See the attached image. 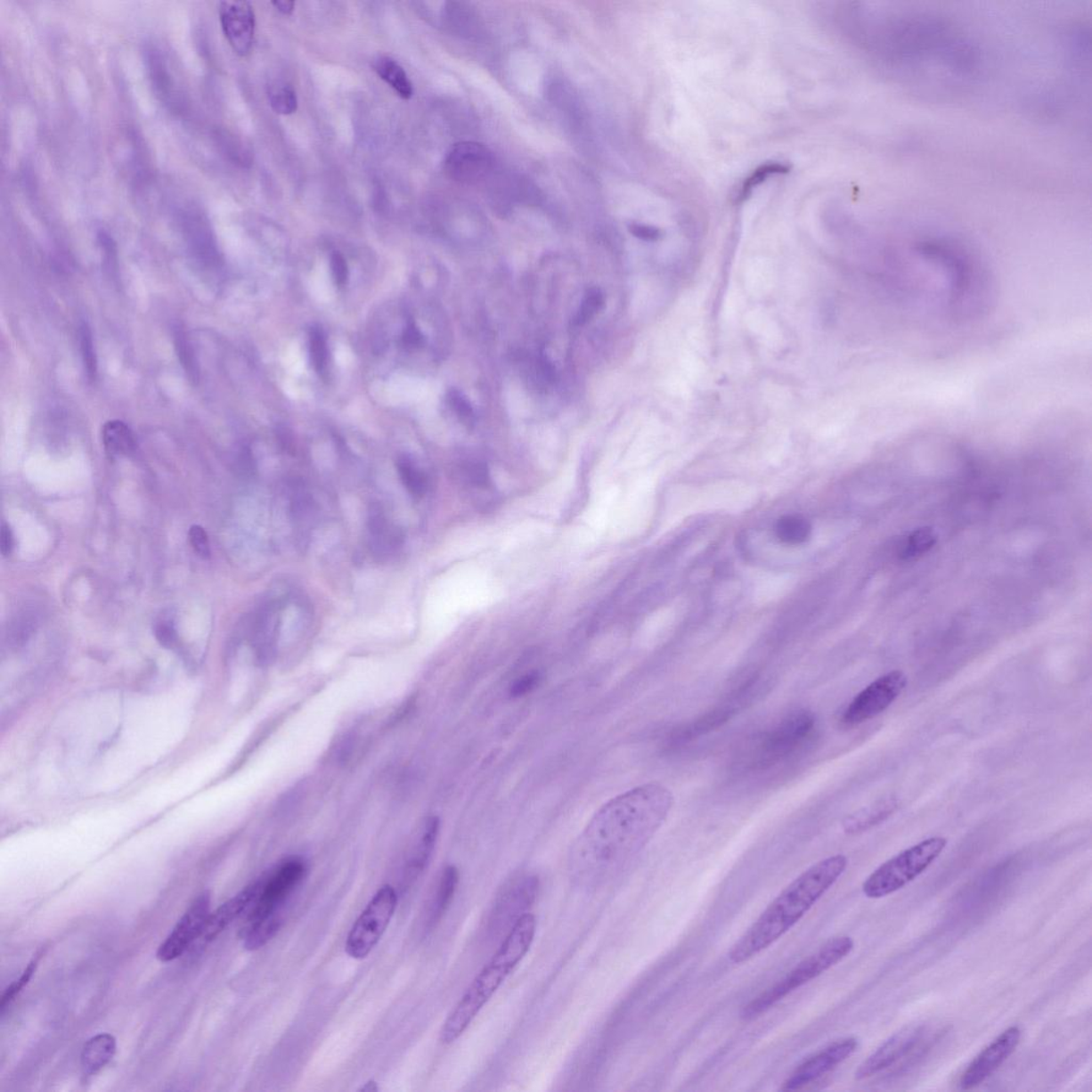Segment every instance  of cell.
Listing matches in <instances>:
<instances>
[{
  "mask_svg": "<svg viewBox=\"0 0 1092 1092\" xmlns=\"http://www.w3.org/2000/svg\"><path fill=\"white\" fill-rule=\"evenodd\" d=\"M673 803L672 793L657 783L645 784L609 800L572 847V879L583 888H598L615 878L661 828Z\"/></svg>",
  "mask_w": 1092,
  "mask_h": 1092,
  "instance_id": "cell-1",
  "label": "cell"
},
{
  "mask_svg": "<svg viewBox=\"0 0 1092 1092\" xmlns=\"http://www.w3.org/2000/svg\"><path fill=\"white\" fill-rule=\"evenodd\" d=\"M957 32L949 21L920 11H900L880 21L876 30L875 51L885 61L900 68L931 69L937 63L948 64L949 69L966 67L971 61L969 45L957 39Z\"/></svg>",
  "mask_w": 1092,
  "mask_h": 1092,
  "instance_id": "cell-2",
  "label": "cell"
},
{
  "mask_svg": "<svg viewBox=\"0 0 1092 1092\" xmlns=\"http://www.w3.org/2000/svg\"><path fill=\"white\" fill-rule=\"evenodd\" d=\"M848 859L835 855L811 867L788 884L729 951L740 965L769 949L807 915L844 874Z\"/></svg>",
  "mask_w": 1092,
  "mask_h": 1092,
  "instance_id": "cell-3",
  "label": "cell"
},
{
  "mask_svg": "<svg viewBox=\"0 0 1092 1092\" xmlns=\"http://www.w3.org/2000/svg\"><path fill=\"white\" fill-rule=\"evenodd\" d=\"M536 933L537 921L532 913H526L513 925L489 964L475 977L457 1006L448 1015L441 1031L443 1043L450 1045L455 1042L469 1029L531 949Z\"/></svg>",
  "mask_w": 1092,
  "mask_h": 1092,
  "instance_id": "cell-4",
  "label": "cell"
},
{
  "mask_svg": "<svg viewBox=\"0 0 1092 1092\" xmlns=\"http://www.w3.org/2000/svg\"><path fill=\"white\" fill-rule=\"evenodd\" d=\"M855 948V942L851 937L843 936L830 939L823 948L815 954L800 962L786 977L777 982L774 986L767 989L759 997L753 999L743 1009L742 1019L754 1020L770 1010L778 1002L782 1001L788 994L805 983L815 980L826 971L845 959Z\"/></svg>",
  "mask_w": 1092,
  "mask_h": 1092,
  "instance_id": "cell-5",
  "label": "cell"
},
{
  "mask_svg": "<svg viewBox=\"0 0 1092 1092\" xmlns=\"http://www.w3.org/2000/svg\"><path fill=\"white\" fill-rule=\"evenodd\" d=\"M946 845L945 837H929L891 858L864 881V895L878 900L905 888L936 861Z\"/></svg>",
  "mask_w": 1092,
  "mask_h": 1092,
  "instance_id": "cell-6",
  "label": "cell"
},
{
  "mask_svg": "<svg viewBox=\"0 0 1092 1092\" xmlns=\"http://www.w3.org/2000/svg\"><path fill=\"white\" fill-rule=\"evenodd\" d=\"M397 900L392 885L386 884L378 890L348 934L345 949L350 957L363 959L371 953L390 925Z\"/></svg>",
  "mask_w": 1092,
  "mask_h": 1092,
  "instance_id": "cell-7",
  "label": "cell"
},
{
  "mask_svg": "<svg viewBox=\"0 0 1092 1092\" xmlns=\"http://www.w3.org/2000/svg\"><path fill=\"white\" fill-rule=\"evenodd\" d=\"M907 675L900 670H893L875 680L848 705L842 721L848 726L870 721L889 708L905 690Z\"/></svg>",
  "mask_w": 1092,
  "mask_h": 1092,
  "instance_id": "cell-8",
  "label": "cell"
},
{
  "mask_svg": "<svg viewBox=\"0 0 1092 1092\" xmlns=\"http://www.w3.org/2000/svg\"><path fill=\"white\" fill-rule=\"evenodd\" d=\"M538 890L539 879L536 876L523 875L511 881L492 908L488 923L490 936L496 938L502 933H509L513 925L528 913L527 910L536 900Z\"/></svg>",
  "mask_w": 1092,
  "mask_h": 1092,
  "instance_id": "cell-9",
  "label": "cell"
},
{
  "mask_svg": "<svg viewBox=\"0 0 1092 1092\" xmlns=\"http://www.w3.org/2000/svg\"><path fill=\"white\" fill-rule=\"evenodd\" d=\"M306 872V864L299 858H291L281 864L266 883L263 884L248 924L262 921L280 913L281 907L304 879Z\"/></svg>",
  "mask_w": 1092,
  "mask_h": 1092,
  "instance_id": "cell-10",
  "label": "cell"
},
{
  "mask_svg": "<svg viewBox=\"0 0 1092 1092\" xmlns=\"http://www.w3.org/2000/svg\"><path fill=\"white\" fill-rule=\"evenodd\" d=\"M1022 1031L1019 1026H1010L990 1045L983 1048L962 1074L961 1089L975 1088L990 1078L1013 1055L1019 1046Z\"/></svg>",
  "mask_w": 1092,
  "mask_h": 1092,
  "instance_id": "cell-11",
  "label": "cell"
},
{
  "mask_svg": "<svg viewBox=\"0 0 1092 1092\" xmlns=\"http://www.w3.org/2000/svg\"><path fill=\"white\" fill-rule=\"evenodd\" d=\"M210 894L203 892L192 902L191 908L183 916L176 926L159 946L157 958L161 962H170L182 956L197 939L201 936L205 923L210 915Z\"/></svg>",
  "mask_w": 1092,
  "mask_h": 1092,
  "instance_id": "cell-12",
  "label": "cell"
},
{
  "mask_svg": "<svg viewBox=\"0 0 1092 1092\" xmlns=\"http://www.w3.org/2000/svg\"><path fill=\"white\" fill-rule=\"evenodd\" d=\"M858 1046L856 1038H847V1039L835 1042L834 1045L826 1047L825 1050L800 1064L791 1077H788L783 1083L781 1090H799L813 1083L814 1080L830 1072L831 1070L851 1057L856 1052Z\"/></svg>",
  "mask_w": 1092,
  "mask_h": 1092,
  "instance_id": "cell-13",
  "label": "cell"
},
{
  "mask_svg": "<svg viewBox=\"0 0 1092 1092\" xmlns=\"http://www.w3.org/2000/svg\"><path fill=\"white\" fill-rule=\"evenodd\" d=\"M219 19L225 39L238 56L251 53L256 36V14L248 2L219 4Z\"/></svg>",
  "mask_w": 1092,
  "mask_h": 1092,
  "instance_id": "cell-14",
  "label": "cell"
},
{
  "mask_svg": "<svg viewBox=\"0 0 1092 1092\" xmlns=\"http://www.w3.org/2000/svg\"><path fill=\"white\" fill-rule=\"evenodd\" d=\"M923 1031L922 1026H908L890 1037L872 1055L860 1064L855 1073L856 1080H867L893 1066L917 1045Z\"/></svg>",
  "mask_w": 1092,
  "mask_h": 1092,
  "instance_id": "cell-15",
  "label": "cell"
},
{
  "mask_svg": "<svg viewBox=\"0 0 1092 1092\" xmlns=\"http://www.w3.org/2000/svg\"><path fill=\"white\" fill-rule=\"evenodd\" d=\"M492 162L493 159L483 144L460 143L447 153L445 170L452 180L474 183L488 175Z\"/></svg>",
  "mask_w": 1092,
  "mask_h": 1092,
  "instance_id": "cell-16",
  "label": "cell"
},
{
  "mask_svg": "<svg viewBox=\"0 0 1092 1092\" xmlns=\"http://www.w3.org/2000/svg\"><path fill=\"white\" fill-rule=\"evenodd\" d=\"M814 724V716L810 712H797L787 717L767 735L762 744L764 758L772 759L789 753L809 737Z\"/></svg>",
  "mask_w": 1092,
  "mask_h": 1092,
  "instance_id": "cell-17",
  "label": "cell"
},
{
  "mask_svg": "<svg viewBox=\"0 0 1092 1092\" xmlns=\"http://www.w3.org/2000/svg\"><path fill=\"white\" fill-rule=\"evenodd\" d=\"M263 881H257L246 889H243L240 893L235 895L233 899L229 900L221 905L217 910L209 915L205 923L200 940L203 944H208L224 933L237 917H240L245 912L249 906L256 902L259 893H261Z\"/></svg>",
  "mask_w": 1092,
  "mask_h": 1092,
  "instance_id": "cell-18",
  "label": "cell"
},
{
  "mask_svg": "<svg viewBox=\"0 0 1092 1092\" xmlns=\"http://www.w3.org/2000/svg\"><path fill=\"white\" fill-rule=\"evenodd\" d=\"M183 229L188 246L197 262L208 268L217 266L218 254L215 249L212 234L201 215L196 210H185L183 216Z\"/></svg>",
  "mask_w": 1092,
  "mask_h": 1092,
  "instance_id": "cell-19",
  "label": "cell"
},
{
  "mask_svg": "<svg viewBox=\"0 0 1092 1092\" xmlns=\"http://www.w3.org/2000/svg\"><path fill=\"white\" fill-rule=\"evenodd\" d=\"M371 546L375 555L385 558L396 553L403 545V533L388 521L379 506H372L369 516Z\"/></svg>",
  "mask_w": 1092,
  "mask_h": 1092,
  "instance_id": "cell-20",
  "label": "cell"
},
{
  "mask_svg": "<svg viewBox=\"0 0 1092 1092\" xmlns=\"http://www.w3.org/2000/svg\"><path fill=\"white\" fill-rule=\"evenodd\" d=\"M117 1051L116 1038L99 1034L86 1041L81 1053V1068L86 1075H94L110 1063Z\"/></svg>",
  "mask_w": 1092,
  "mask_h": 1092,
  "instance_id": "cell-21",
  "label": "cell"
},
{
  "mask_svg": "<svg viewBox=\"0 0 1092 1092\" xmlns=\"http://www.w3.org/2000/svg\"><path fill=\"white\" fill-rule=\"evenodd\" d=\"M148 67L151 79L157 92L160 95L161 100L165 104L175 108L180 104V97H178L177 86L175 79L170 73L169 66L166 61L164 55H161L160 51L152 48L148 53Z\"/></svg>",
  "mask_w": 1092,
  "mask_h": 1092,
  "instance_id": "cell-22",
  "label": "cell"
},
{
  "mask_svg": "<svg viewBox=\"0 0 1092 1092\" xmlns=\"http://www.w3.org/2000/svg\"><path fill=\"white\" fill-rule=\"evenodd\" d=\"M897 807H899V802L895 798L881 800V802L876 803L870 805V807L848 815L843 820V829L848 835L861 834V832L868 830L888 819L891 814L894 813Z\"/></svg>",
  "mask_w": 1092,
  "mask_h": 1092,
  "instance_id": "cell-23",
  "label": "cell"
},
{
  "mask_svg": "<svg viewBox=\"0 0 1092 1092\" xmlns=\"http://www.w3.org/2000/svg\"><path fill=\"white\" fill-rule=\"evenodd\" d=\"M102 437L106 452L112 457L128 456L136 450L133 431L122 420L107 421Z\"/></svg>",
  "mask_w": 1092,
  "mask_h": 1092,
  "instance_id": "cell-24",
  "label": "cell"
},
{
  "mask_svg": "<svg viewBox=\"0 0 1092 1092\" xmlns=\"http://www.w3.org/2000/svg\"><path fill=\"white\" fill-rule=\"evenodd\" d=\"M459 870L457 868L447 867L443 870L439 886H437L434 904H432L428 929L436 927L450 908L459 884Z\"/></svg>",
  "mask_w": 1092,
  "mask_h": 1092,
  "instance_id": "cell-25",
  "label": "cell"
},
{
  "mask_svg": "<svg viewBox=\"0 0 1092 1092\" xmlns=\"http://www.w3.org/2000/svg\"><path fill=\"white\" fill-rule=\"evenodd\" d=\"M440 832V819L436 816H432L425 821L423 832H421L420 839L416 847V851L412 859L410 861V877L416 878L424 872L430 861L432 853Z\"/></svg>",
  "mask_w": 1092,
  "mask_h": 1092,
  "instance_id": "cell-26",
  "label": "cell"
},
{
  "mask_svg": "<svg viewBox=\"0 0 1092 1092\" xmlns=\"http://www.w3.org/2000/svg\"><path fill=\"white\" fill-rule=\"evenodd\" d=\"M372 69L382 80L394 89L403 100L413 96V85L403 68L390 57H380L372 63Z\"/></svg>",
  "mask_w": 1092,
  "mask_h": 1092,
  "instance_id": "cell-27",
  "label": "cell"
},
{
  "mask_svg": "<svg viewBox=\"0 0 1092 1092\" xmlns=\"http://www.w3.org/2000/svg\"><path fill=\"white\" fill-rule=\"evenodd\" d=\"M282 924L283 918L281 913H275V915L264 918L262 921L248 924L245 932H243L245 948L249 950H257L263 948L279 933Z\"/></svg>",
  "mask_w": 1092,
  "mask_h": 1092,
  "instance_id": "cell-28",
  "label": "cell"
},
{
  "mask_svg": "<svg viewBox=\"0 0 1092 1092\" xmlns=\"http://www.w3.org/2000/svg\"><path fill=\"white\" fill-rule=\"evenodd\" d=\"M812 532L808 520L799 516H786L778 521L776 536L784 544L798 545L807 542Z\"/></svg>",
  "mask_w": 1092,
  "mask_h": 1092,
  "instance_id": "cell-29",
  "label": "cell"
},
{
  "mask_svg": "<svg viewBox=\"0 0 1092 1092\" xmlns=\"http://www.w3.org/2000/svg\"><path fill=\"white\" fill-rule=\"evenodd\" d=\"M397 470L404 488L414 497L424 496L428 488L427 476L409 457H400L397 460Z\"/></svg>",
  "mask_w": 1092,
  "mask_h": 1092,
  "instance_id": "cell-30",
  "label": "cell"
},
{
  "mask_svg": "<svg viewBox=\"0 0 1092 1092\" xmlns=\"http://www.w3.org/2000/svg\"><path fill=\"white\" fill-rule=\"evenodd\" d=\"M175 345L178 361L185 371L189 380L197 383L200 379V369L196 354L191 342L187 339L185 331L181 327L175 328Z\"/></svg>",
  "mask_w": 1092,
  "mask_h": 1092,
  "instance_id": "cell-31",
  "label": "cell"
},
{
  "mask_svg": "<svg viewBox=\"0 0 1092 1092\" xmlns=\"http://www.w3.org/2000/svg\"><path fill=\"white\" fill-rule=\"evenodd\" d=\"M936 543L937 536L932 528H918L908 537L904 549L901 550L900 557L905 560L917 558V557H921L927 553L928 550H931Z\"/></svg>",
  "mask_w": 1092,
  "mask_h": 1092,
  "instance_id": "cell-32",
  "label": "cell"
},
{
  "mask_svg": "<svg viewBox=\"0 0 1092 1092\" xmlns=\"http://www.w3.org/2000/svg\"><path fill=\"white\" fill-rule=\"evenodd\" d=\"M79 345L81 359H83L84 370L86 379L90 382L96 380L97 377V356L95 353L94 335H92L91 328L88 322H83L78 329Z\"/></svg>",
  "mask_w": 1092,
  "mask_h": 1092,
  "instance_id": "cell-33",
  "label": "cell"
},
{
  "mask_svg": "<svg viewBox=\"0 0 1092 1092\" xmlns=\"http://www.w3.org/2000/svg\"><path fill=\"white\" fill-rule=\"evenodd\" d=\"M269 104L282 116L293 115L298 110V97L293 86L286 84L273 86L268 94Z\"/></svg>",
  "mask_w": 1092,
  "mask_h": 1092,
  "instance_id": "cell-34",
  "label": "cell"
},
{
  "mask_svg": "<svg viewBox=\"0 0 1092 1092\" xmlns=\"http://www.w3.org/2000/svg\"><path fill=\"white\" fill-rule=\"evenodd\" d=\"M310 354L314 369L319 374L326 371L328 349L326 338L321 328L314 327L310 331Z\"/></svg>",
  "mask_w": 1092,
  "mask_h": 1092,
  "instance_id": "cell-35",
  "label": "cell"
},
{
  "mask_svg": "<svg viewBox=\"0 0 1092 1092\" xmlns=\"http://www.w3.org/2000/svg\"><path fill=\"white\" fill-rule=\"evenodd\" d=\"M37 964H39V959L36 958L32 960L30 964L27 966L23 974L20 976L19 980H16L14 982L11 983L7 989H5V991L3 994L2 1002H0V1009H2V1014H4L5 1008H7L9 1005L14 1001L15 998L18 997L21 991H23V989L29 985V982L36 973Z\"/></svg>",
  "mask_w": 1092,
  "mask_h": 1092,
  "instance_id": "cell-36",
  "label": "cell"
},
{
  "mask_svg": "<svg viewBox=\"0 0 1092 1092\" xmlns=\"http://www.w3.org/2000/svg\"><path fill=\"white\" fill-rule=\"evenodd\" d=\"M603 304L604 298L601 290L598 289H589L582 302L580 311L577 313L575 322L577 324H583L591 321L596 315V313L601 309Z\"/></svg>",
  "mask_w": 1092,
  "mask_h": 1092,
  "instance_id": "cell-37",
  "label": "cell"
},
{
  "mask_svg": "<svg viewBox=\"0 0 1092 1092\" xmlns=\"http://www.w3.org/2000/svg\"><path fill=\"white\" fill-rule=\"evenodd\" d=\"M542 674L539 672H532L521 675L520 678L515 680L509 688V695L511 698H521L532 694L534 689L542 684Z\"/></svg>",
  "mask_w": 1092,
  "mask_h": 1092,
  "instance_id": "cell-38",
  "label": "cell"
},
{
  "mask_svg": "<svg viewBox=\"0 0 1092 1092\" xmlns=\"http://www.w3.org/2000/svg\"><path fill=\"white\" fill-rule=\"evenodd\" d=\"M448 403L455 412L460 416V419L466 423H472L474 420V410L469 400L463 395L457 391L452 390L448 393Z\"/></svg>",
  "mask_w": 1092,
  "mask_h": 1092,
  "instance_id": "cell-39",
  "label": "cell"
},
{
  "mask_svg": "<svg viewBox=\"0 0 1092 1092\" xmlns=\"http://www.w3.org/2000/svg\"><path fill=\"white\" fill-rule=\"evenodd\" d=\"M189 542L196 553L203 559L210 557V545L208 533L199 526H194L189 531Z\"/></svg>",
  "mask_w": 1092,
  "mask_h": 1092,
  "instance_id": "cell-40",
  "label": "cell"
},
{
  "mask_svg": "<svg viewBox=\"0 0 1092 1092\" xmlns=\"http://www.w3.org/2000/svg\"><path fill=\"white\" fill-rule=\"evenodd\" d=\"M783 171H786V169L779 165L766 166L762 167L761 170L756 171L754 175L749 178L747 183H745L742 196L747 197V194L750 192L751 189H754L756 185H758V183L763 182L764 178L774 175V173H780Z\"/></svg>",
  "mask_w": 1092,
  "mask_h": 1092,
  "instance_id": "cell-41",
  "label": "cell"
},
{
  "mask_svg": "<svg viewBox=\"0 0 1092 1092\" xmlns=\"http://www.w3.org/2000/svg\"><path fill=\"white\" fill-rule=\"evenodd\" d=\"M332 273L335 283L338 286H344L348 280V266L342 254L338 252L333 253L331 257Z\"/></svg>",
  "mask_w": 1092,
  "mask_h": 1092,
  "instance_id": "cell-42",
  "label": "cell"
},
{
  "mask_svg": "<svg viewBox=\"0 0 1092 1092\" xmlns=\"http://www.w3.org/2000/svg\"><path fill=\"white\" fill-rule=\"evenodd\" d=\"M155 634L157 640H159L164 646H171L172 643L175 641V626H173L172 621L170 620L162 619L159 621V623H157L155 627Z\"/></svg>",
  "mask_w": 1092,
  "mask_h": 1092,
  "instance_id": "cell-43",
  "label": "cell"
},
{
  "mask_svg": "<svg viewBox=\"0 0 1092 1092\" xmlns=\"http://www.w3.org/2000/svg\"><path fill=\"white\" fill-rule=\"evenodd\" d=\"M424 340L425 338L423 333L420 332V330L416 327L415 324L411 323L407 329L404 330L403 343L405 347L412 349L419 348L420 346H423Z\"/></svg>",
  "mask_w": 1092,
  "mask_h": 1092,
  "instance_id": "cell-44",
  "label": "cell"
},
{
  "mask_svg": "<svg viewBox=\"0 0 1092 1092\" xmlns=\"http://www.w3.org/2000/svg\"><path fill=\"white\" fill-rule=\"evenodd\" d=\"M630 232L635 237L640 238V240L647 241L656 240L661 236L657 229L645 224H631Z\"/></svg>",
  "mask_w": 1092,
  "mask_h": 1092,
  "instance_id": "cell-45",
  "label": "cell"
},
{
  "mask_svg": "<svg viewBox=\"0 0 1092 1092\" xmlns=\"http://www.w3.org/2000/svg\"><path fill=\"white\" fill-rule=\"evenodd\" d=\"M13 549L14 537L12 531H11L7 523L3 522L2 532H0V550H2V554L4 557L8 556L12 553Z\"/></svg>",
  "mask_w": 1092,
  "mask_h": 1092,
  "instance_id": "cell-46",
  "label": "cell"
},
{
  "mask_svg": "<svg viewBox=\"0 0 1092 1092\" xmlns=\"http://www.w3.org/2000/svg\"><path fill=\"white\" fill-rule=\"evenodd\" d=\"M542 370L545 378H548L549 380H554L555 369L553 364H551V362H550L548 359V356H542Z\"/></svg>",
  "mask_w": 1092,
  "mask_h": 1092,
  "instance_id": "cell-47",
  "label": "cell"
},
{
  "mask_svg": "<svg viewBox=\"0 0 1092 1092\" xmlns=\"http://www.w3.org/2000/svg\"><path fill=\"white\" fill-rule=\"evenodd\" d=\"M273 4L274 5V8L279 11V12L284 15H290L295 10L294 2H273Z\"/></svg>",
  "mask_w": 1092,
  "mask_h": 1092,
  "instance_id": "cell-48",
  "label": "cell"
},
{
  "mask_svg": "<svg viewBox=\"0 0 1092 1092\" xmlns=\"http://www.w3.org/2000/svg\"><path fill=\"white\" fill-rule=\"evenodd\" d=\"M378 1090H379V1088H378V1086L375 1080H370L369 1083L365 1084L364 1088H362L360 1089V1091H369V1092L378 1091Z\"/></svg>",
  "mask_w": 1092,
  "mask_h": 1092,
  "instance_id": "cell-49",
  "label": "cell"
}]
</instances>
